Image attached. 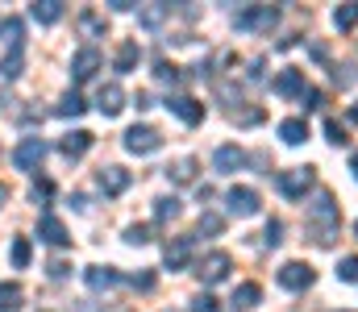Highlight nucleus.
<instances>
[{"label":"nucleus","instance_id":"obj_23","mask_svg":"<svg viewBox=\"0 0 358 312\" xmlns=\"http://www.w3.org/2000/svg\"><path fill=\"white\" fill-rule=\"evenodd\" d=\"M138 59H142V46H138V42H121V46H117V59H113V67L125 75V71H134V67H138Z\"/></svg>","mask_w":358,"mask_h":312},{"label":"nucleus","instance_id":"obj_27","mask_svg":"<svg viewBox=\"0 0 358 312\" xmlns=\"http://www.w3.org/2000/svg\"><path fill=\"white\" fill-rule=\"evenodd\" d=\"M167 179H171V184H192V179H196V158L171 163V167H167Z\"/></svg>","mask_w":358,"mask_h":312},{"label":"nucleus","instance_id":"obj_18","mask_svg":"<svg viewBox=\"0 0 358 312\" xmlns=\"http://www.w3.org/2000/svg\"><path fill=\"white\" fill-rule=\"evenodd\" d=\"M242 163H246V154H242L238 146H217V154H213V167H217L221 175H234V171H242Z\"/></svg>","mask_w":358,"mask_h":312},{"label":"nucleus","instance_id":"obj_29","mask_svg":"<svg viewBox=\"0 0 358 312\" xmlns=\"http://www.w3.org/2000/svg\"><path fill=\"white\" fill-rule=\"evenodd\" d=\"M334 25H338L342 34L355 29L358 25V4H338V8H334Z\"/></svg>","mask_w":358,"mask_h":312},{"label":"nucleus","instance_id":"obj_24","mask_svg":"<svg viewBox=\"0 0 358 312\" xmlns=\"http://www.w3.org/2000/svg\"><path fill=\"white\" fill-rule=\"evenodd\" d=\"M167 17H171V4H150V8H138V25H142V29H159Z\"/></svg>","mask_w":358,"mask_h":312},{"label":"nucleus","instance_id":"obj_42","mask_svg":"<svg viewBox=\"0 0 358 312\" xmlns=\"http://www.w3.org/2000/svg\"><path fill=\"white\" fill-rule=\"evenodd\" d=\"M67 271H71V267H67V262H59V258H55V262H50V279H67Z\"/></svg>","mask_w":358,"mask_h":312},{"label":"nucleus","instance_id":"obj_12","mask_svg":"<svg viewBox=\"0 0 358 312\" xmlns=\"http://www.w3.org/2000/svg\"><path fill=\"white\" fill-rule=\"evenodd\" d=\"M100 71V50L96 46H84V50H76V59H71V80L76 84H84Z\"/></svg>","mask_w":358,"mask_h":312},{"label":"nucleus","instance_id":"obj_11","mask_svg":"<svg viewBox=\"0 0 358 312\" xmlns=\"http://www.w3.org/2000/svg\"><path fill=\"white\" fill-rule=\"evenodd\" d=\"M96 184H100V192H104V196H121V192L134 184V175H129L125 167H100Z\"/></svg>","mask_w":358,"mask_h":312},{"label":"nucleus","instance_id":"obj_28","mask_svg":"<svg viewBox=\"0 0 358 312\" xmlns=\"http://www.w3.org/2000/svg\"><path fill=\"white\" fill-rule=\"evenodd\" d=\"M263 300V288L259 283H242L238 292H234V309H255Z\"/></svg>","mask_w":358,"mask_h":312},{"label":"nucleus","instance_id":"obj_22","mask_svg":"<svg viewBox=\"0 0 358 312\" xmlns=\"http://www.w3.org/2000/svg\"><path fill=\"white\" fill-rule=\"evenodd\" d=\"M0 42H4V50H8V46H25V25H21V17H4V21H0Z\"/></svg>","mask_w":358,"mask_h":312},{"label":"nucleus","instance_id":"obj_20","mask_svg":"<svg viewBox=\"0 0 358 312\" xmlns=\"http://www.w3.org/2000/svg\"><path fill=\"white\" fill-rule=\"evenodd\" d=\"M29 17H34L38 25H55V21L63 17V0H34V4H29Z\"/></svg>","mask_w":358,"mask_h":312},{"label":"nucleus","instance_id":"obj_31","mask_svg":"<svg viewBox=\"0 0 358 312\" xmlns=\"http://www.w3.org/2000/svg\"><path fill=\"white\" fill-rule=\"evenodd\" d=\"M176 216H179L176 196H159V200H155V221H176Z\"/></svg>","mask_w":358,"mask_h":312},{"label":"nucleus","instance_id":"obj_1","mask_svg":"<svg viewBox=\"0 0 358 312\" xmlns=\"http://www.w3.org/2000/svg\"><path fill=\"white\" fill-rule=\"evenodd\" d=\"M338 229H342V208H338V200L329 192H313V200H308V233H313V242L317 246H334Z\"/></svg>","mask_w":358,"mask_h":312},{"label":"nucleus","instance_id":"obj_33","mask_svg":"<svg viewBox=\"0 0 358 312\" xmlns=\"http://www.w3.org/2000/svg\"><path fill=\"white\" fill-rule=\"evenodd\" d=\"M50 196H55V184H50V179H34V188H29V200L46 208V200H50ZM46 212H50V208H46Z\"/></svg>","mask_w":358,"mask_h":312},{"label":"nucleus","instance_id":"obj_4","mask_svg":"<svg viewBox=\"0 0 358 312\" xmlns=\"http://www.w3.org/2000/svg\"><path fill=\"white\" fill-rule=\"evenodd\" d=\"M229 271H234V258H229L225 250H208V254L196 262V279H200L204 288L225 283V279H229Z\"/></svg>","mask_w":358,"mask_h":312},{"label":"nucleus","instance_id":"obj_26","mask_svg":"<svg viewBox=\"0 0 358 312\" xmlns=\"http://www.w3.org/2000/svg\"><path fill=\"white\" fill-rule=\"evenodd\" d=\"M21 300H25L21 283H0V312H17L21 309Z\"/></svg>","mask_w":358,"mask_h":312},{"label":"nucleus","instance_id":"obj_10","mask_svg":"<svg viewBox=\"0 0 358 312\" xmlns=\"http://www.w3.org/2000/svg\"><path fill=\"white\" fill-rule=\"evenodd\" d=\"M259 205H263V200H259L255 188H229V192H225V208H229L234 216H255Z\"/></svg>","mask_w":358,"mask_h":312},{"label":"nucleus","instance_id":"obj_7","mask_svg":"<svg viewBox=\"0 0 358 312\" xmlns=\"http://www.w3.org/2000/svg\"><path fill=\"white\" fill-rule=\"evenodd\" d=\"M42 158H46V142L42 138H21L17 150H13V167L17 171H38Z\"/></svg>","mask_w":358,"mask_h":312},{"label":"nucleus","instance_id":"obj_30","mask_svg":"<svg viewBox=\"0 0 358 312\" xmlns=\"http://www.w3.org/2000/svg\"><path fill=\"white\" fill-rule=\"evenodd\" d=\"M84 108H88V104L80 101V92H67V96H63V101L55 104V112H59V117H80V112H84Z\"/></svg>","mask_w":358,"mask_h":312},{"label":"nucleus","instance_id":"obj_41","mask_svg":"<svg viewBox=\"0 0 358 312\" xmlns=\"http://www.w3.org/2000/svg\"><path fill=\"white\" fill-rule=\"evenodd\" d=\"M129 283H134L138 292H150V288H155V275H150V271H142V275H129Z\"/></svg>","mask_w":358,"mask_h":312},{"label":"nucleus","instance_id":"obj_39","mask_svg":"<svg viewBox=\"0 0 358 312\" xmlns=\"http://www.w3.org/2000/svg\"><path fill=\"white\" fill-rule=\"evenodd\" d=\"M263 242H267V246H279V242H283V221H279V216H271V221H267Z\"/></svg>","mask_w":358,"mask_h":312},{"label":"nucleus","instance_id":"obj_48","mask_svg":"<svg viewBox=\"0 0 358 312\" xmlns=\"http://www.w3.org/2000/svg\"><path fill=\"white\" fill-rule=\"evenodd\" d=\"M355 237H358V221H355Z\"/></svg>","mask_w":358,"mask_h":312},{"label":"nucleus","instance_id":"obj_36","mask_svg":"<svg viewBox=\"0 0 358 312\" xmlns=\"http://www.w3.org/2000/svg\"><path fill=\"white\" fill-rule=\"evenodd\" d=\"M325 138H329V142H334V146H346V142H350V138H346V125H338V121H334V117H329V121H325Z\"/></svg>","mask_w":358,"mask_h":312},{"label":"nucleus","instance_id":"obj_35","mask_svg":"<svg viewBox=\"0 0 358 312\" xmlns=\"http://www.w3.org/2000/svg\"><path fill=\"white\" fill-rule=\"evenodd\" d=\"M338 279H342V283H358V254L338 262Z\"/></svg>","mask_w":358,"mask_h":312},{"label":"nucleus","instance_id":"obj_16","mask_svg":"<svg viewBox=\"0 0 358 312\" xmlns=\"http://www.w3.org/2000/svg\"><path fill=\"white\" fill-rule=\"evenodd\" d=\"M84 283H88L92 292H108V288L121 283V271L117 267H88L84 271Z\"/></svg>","mask_w":358,"mask_h":312},{"label":"nucleus","instance_id":"obj_47","mask_svg":"<svg viewBox=\"0 0 358 312\" xmlns=\"http://www.w3.org/2000/svg\"><path fill=\"white\" fill-rule=\"evenodd\" d=\"M350 171H355V179H358V154H350Z\"/></svg>","mask_w":358,"mask_h":312},{"label":"nucleus","instance_id":"obj_25","mask_svg":"<svg viewBox=\"0 0 358 312\" xmlns=\"http://www.w3.org/2000/svg\"><path fill=\"white\" fill-rule=\"evenodd\" d=\"M104 29H108V21H104V17H100V13H80V34H84V38H104Z\"/></svg>","mask_w":358,"mask_h":312},{"label":"nucleus","instance_id":"obj_14","mask_svg":"<svg viewBox=\"0 0 358 312\" xmlns=\"http://www.w3.org/2000/svg\"><path fill=\"white\" fill-rule=\"evenodd\" d=\"M167 108L176 112L183 125H200V121H204V104L192 101V96H171V101H167Z\"/></svg>","mask_w":358,"mask_h":312},{"label":"nucleus","instance_id":"obj_13","mask_svg":"<svg viewBox=\"0 0 358 312\" xmlns=\"http://www.w3.org/2000/svg\"><path fill=\"white\" fill-rule=\"evenodd\" d=\"M192 262V237H171L167 250H163V267L167 271H183Z\"/></svg>","mask_w":358,"mask_h":312},{"label":"nucleus","instance_id":"obj_15","mask_svg":"<svg viewBox=\"0 0 358 312\" xmlns=\"http://www.w3.org/2000/svg\"><path fill=\"white\" fill-rule=\"evenodd\" d=\"M96 108H100L104 117H117V112L125 108V92H121V84H100V92H96Z\"/></svg>","mask_w":358,"mask_h":312},{"label":"nucleus","instance_id":"obj_3","mask_svg":"<svg viewBox=\"0 0 358 312\" xmlns=\"http://www.w3.org/2000/svg\"><path fill=\"white\" fill-rule=\"evenodd\" d=\"M275 188H279L287 200H304V196L317 188V171H313V167H292V171H279V175H275Z\"/></svg>","mask_w":358,"mask_h":312},{"label":"nucleus","instance_id":"obj_19","mask_svg":"<svg viewBox=\"0 0 358 312\" xmlns=\"http://www.w3.org/2000/svg\"><path fill=\"white\" fill-rule=\"evenodd\" d=\"M59 150H63L67 158H84V154L92 150V133H88V129H76V133H67V138L59 142Z\"/></svg>","mask_w":358,"mask_h":312},{"label":"nucleus","instance_id":"obj_2","mask_svg":"<svg viewBox=\"0 0 358 312\" xmlns=\"http://www.w3.org/2000/svg\"><path fill=\"white\" fill-rule=\"evenodd\" d=\"M279 25V8L275 4H246L234 13V29L238 34H271Z\"/></svg>","mask_w":358,"mask_h":312},{"label":"nucleus","instance_id":"obj_38","mask_svg":"<svg viewBox=\"0 0 358 312\" xmlns=\"http://www.w3.org/2000/svg\"><path fill=\"white\" fill-rule=\"evenodd\" d=\"M13 267H17V271H21V267H29V242H25V237H17V242H13Z\"/></svg>","mask_w":358,"mask_h":312},{"label":"nucleus","instance_id":"obj_9","mask_svg":"<svg viewBox=\"0 0 358 312\" xmlns=\"http://www.w3.org/2000/svg\"><path fill=\"white\" fill-rule=\"evenodd\" d=\"M38 237H42L46 246H55V250L71 246V233H67V225H63L55 212H42V221H38Z\"/></svg>","mask_w":358,"mask_h":312},{"label":"nucleus","instance_id":"obj_8","mask_svg":"<svg viewBox=\"0 0 358 312\" xmlns=\"http://www.w3.org/2000/svg\"><path fill=\"white\" fill-rule=\"evenodd\" d=\"M275 279H279V288H287V292H304V288H313V279H317V275H313V267H308V262H283Z\"/></svg>","mask_w":358,"mask_h":312},{"label":"nucleus","instance_id":"obj_45","mask_svg":"<svg viewBox=\"0 0 358 312\" xmlns=\"http://www.w3.org/2000/svg\"><path fill=\"white\" fill-rule=\"evenodd\" d=\"M346 121H350V125H358V101L350 104V112H346Z\"/></svg>","mask_w":358,"mask_h":312},{"label":"nucleus","instance_id":"obj_32","mask_svg":"<svg viewBox=\"0 0 358 312\" xmlns=\"http://www.w3.org/2000/svg\"><path fill=\"white\" fill-rule=\"evenodd\" d=\"M225 229V221L217 216V212H200V221H196V233H208V237H217Z\"/></svg>","mask_w":358,"mask_h":312},{"label":"nucleus","instance_id":"obj_46","mask_svg":"<svg viewBox=\"0 0 358 312\" xmlns=\"http://www.w3.org/2000/svg\"><path fill=\"white\" fill-rule=\"evenodd\" d=\"M8 205V188H4V184H0V208Z\"/></svg>","mask_w":358,"mask_h":312},{"label":"nucleus","instance_id":"obj_37","mask_svg":"<svg viewBox=\"0 0 358 312\" xmlns=\"http://www.w3.org/2000/svg\"><path fill=\"white\" fill-rule=\"evenodd\" d=\"M125 242H129V246H146V242H150V225H129V229H125Z\"/></svg>","mask_w":358,"mask_h":312},{"label":"nucleus","instance_id":"obj_40","mask_svg":"<svg viewBox=\"0 0 358 312\" xmlns=\"http://www.w3.org/2000/svg\"><path fill=\"white\" fill-rule=\"evenodd\" d=\"M187 312H221V309H217V300L204 292V296H196V300H192V309H187Z\"/></svg>","mask_w":358,"mask_h":312},{"label":"nucleus","instance_id":"obj_17","mask_svg":"<svg viewBox=\"0 0 358 312\" xmlns=\"http://www.w3.org/2000/svg\"><path fill=\"white\" fill-rule=\"evenodd\" d=\"M21 71H25V46H8V50H4V59H0V80H4V84H13Z\"/></svg>","mask_w":358,"mask_h":312},{"label":"nucleus","instance_id":"obj_44","mask_svg":"<svg viewBox=\"0 0 358 312\" xmlns=\"http://www.w3.org/2000/svg\"><path fill=\"white\" fill-rule=\"evenodd\" d=\"M71 208H80V212H84V208H88V196H84V192H76V196H71Z\"/></svg>","mask_w":358,"mask_h":312},{"label":"nucleus","instance_id":"obj_21","mask_svg":"<svg viewBox=\"0 0 358 312\" xmlns=\"http://www.w3.org/2000/svg\"><path fill=\"white\" fill-rule=\"evenodd\" d=\"M279 138H283L287 146H300V142L308 138V121H304V117H287V121H279Z\"/></svg>","mask_w":358,"mask_h":312},{"label":"nucleus","instance_id":"obj_43","mask_svg":"<svg viewBox=\"0 0 358 312\" xmlns=\"http://www.w3.org/2000/svg\"><path fill=\"white\" fill-rule=\"evenodd\" d=\"M134 104H138V108H155V104H150V92H138V96H134Z\"/></svg>","mask_w":358,"mask_h":312},{"label":"nucleus","instance_id":"obj_34","mask_svg":"<svg viewBox=\"0 0 358 312\" xmlns=\"http://www.w3.org/2000/svg\"><path fill=\"white\" fill-rule=\"evenodd\" d=\"M155 75H159V84H171V88H179V84H183L179 67H171V63H159V67H155Z\"/></svg>","mask_w":358,"mask_h":312},{"label":"nucleus","instance_id":"obj_5","mask_svg":"<svg viewBox=\"0 0 358 312\" xmlns=\"http://www.w3.org/2000/svg\"><path fill=\"white\" fill-rule=\"evenodd\" d=\"M125 150L129 154H155V150H163V133L155 125H134V129H125Z\"/></svg>","mask_w":358,"mask_h":312},{"label":"nucleus","instance_id":"obj_6","mask_svg":"<svg viewBox=\"0 0 358 312\" xmlns=\"http://www.w3.org/2000/svg\"><path fill=\"white\" fill-rule=\"evenodd\" d=\"M271 92H275V96H287V101H304V92H308V80H304V71H300V67H283V71L275 75Z\"/></svg>","mask_w":358,"mask_h":312}]
</instances>
